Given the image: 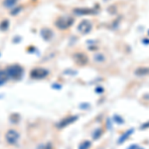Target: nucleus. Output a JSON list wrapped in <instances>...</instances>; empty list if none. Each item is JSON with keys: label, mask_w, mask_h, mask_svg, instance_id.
I'll return each mask as SVG.
<instances>
[{"label": "nucleus", "mask_w": 149, "mask_h": 149, "mask_svg": "<svg viewBox=\"0 0 149 149\" xmlns=\"http://www.w3.org/2000/svg\"><path fill=\"white\" fill-rule=\"evenodd\" d=\"M134 74L137 77H145L149 74V67H139L134 71Z\"/></svg>", "instance_id": "obj_1"}, {"label": "nucleus", "mask_w": 149, "mask_h": 149, "mask_svg": "<svg viewBox=\"0 0 149 149\" xmlns=\"http://www.w3.org/2000/svg\"><path fill=\"white\" fill-rule=\"evenodd\" d=\"M79 29L81 31V33H86L90 31L91 29V24L88 22V21H84V22H81V24L80 26H79Z\"/></svg>", "instance_id": "obj_2"}, {"label": "nucleus", "mask_w": 149, "mask_h": 149, "mask_svg": "<svg viewBox=\"0 0 149 149\" xmlns=\"http://www.w3.org/2000/svg\"><path fill=\"white\" fill-rule=\"evenodd\" d=\"M129 149H141V148H139L137 145H131L130 147H129Z\"/></svg>", "instance_id": "obj_4"}, {"label": "nucleus", "mask_w": 149, "mask_h": 149, "mask_svg": "<svg viewBox=\"0 0 149 149\" xmlns=\"http://www.w3.org/2000/svg\"><path fill=\"white\" fill-rule=\"evenodd\" d=\"M132 130H133V129H130V130H129L128 132H127V133L124 134V135L121 137L120 140H118V142H119V143H122V142H123V141L126 139V137H128V136H129V134H131V133H132Z\"/></svg>", "instance_id": "obj_3"}]
</instances>
